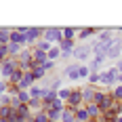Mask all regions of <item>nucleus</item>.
Returning a JSON list of instances; mask_svg holds the SVG:
<instances>
[{"instance_id":"25","label":"nucleus","mask_w":122,"mask_h":122,"mask_svg":"<svg viewBox=\"0 0 122 122\" xmlns=\"http://www.w3.org/2000/svg\"><path fill=\"white\" fill-rule=\"evenodd\" d=\"M88 76H91V70H88V65H80V80H88Z\"/></svg>"},{"instance_id":"5","label":"nucleus","mask_w":122,"mask_h":122,"mask_svg":"<svg viewBox=\"0 0 122 122\" xmlns=\"http://www.w3.org/2000/svg\"><path fill=\"white\" fill-rule=\"evenodd\" d=\"M44 40H49L51 44L55 42H61L63 40V34H61V27H44V34H42Z\"/></svg>"},{"instance_id":"13","label":"nucleus","mask_w":122,"mask_h":122,"mask_svg":"<svg viewBox=\"0 0 122 122\" xmlns=\"http://www.w3.org/2000/svg\"><path fill=\"white\" fill-rule=\"evenodd\" d=\"M32 49H34V51H42V53H49V51L53 49V44H51L49 40H44V38H40V40H38V42L34 44V46H32Z\"/></svg>"},{"instance_id":"9","label":"nucleus","mask_w":122,"mask_h":122,"mask_svg":"<svg viewBox=\"0 0 122 122\" xmlns=\"http://www.w3.org/2000/svg\"><path fill=\"white\" fill-rule=\"evenodd\" d=\"M97 32H101L99 27H78V40L82 42V40H86V38H91L93 34H97Z\"/></svg>"},{"instance_id":"15","label":"nucleus","mask_w":122,"mask_h":122,"mask_svg":"<svg viewBox=\"0 0 122 122\" xmlns=\"http://www.w3.org/2000/svg\"><path fill=\"white\" fill-rule=\"evenodd\" d=\"M61 34H63V40H74L78 36V27H61Z\"/></svg>"},{"instance_id":"23","label":"nucleus","mask_w":122,"mask_h":122,"mask_svg":"<svg viewBox=\"0 0 122 122\" xmlns=\"http://www.w3.org/2000/svg\"><path fill=\"white\" fill-rule=\"evenodd\" d=\"M32 118H34V122H49V116H46V112H38V114H32Z\"/></svg>"},{"instance_id":"7","label":"nucleus","mask_w":122,"mask_h":122,"mask_svg":"<svg viewBox=\"0 0 122 122\" xmlns=\"http://www.w3.org/2000/svg\"><path fill=\"white\" fill-rule=\"evenodd\" d=\"M42 34H44V27H30V30H27V34H25L27 46H34L38 40L42 38Z\"/></svg>"},{"instance_id":"31","label":"nucleus","mask_w":122,"mask_h":122,"mask_svg":"<svg viewBox=\"0 0 122 122\" xmlns=\"http://www.w3.org/2000/svg\"><path fill=\"white\" fill-rule=\"evenodd\" d=\"M0 122H9V120H4V118H0Z\"/></svg>"},{"instance_id":"29","label":"nucleus","mask_w":122,"mask_h":122,"mask_svg":"<svg viewBox=\"0 0 122 122\" xmlns=\"http://www.w3.org/2000/svg\"><path fill=\"white\" fill-rule=\"evenodd\" d=\"M114 67H116V72H118V74H122V59L116 61V65H114Z\"/></svg>"},{"instance_id":"11","label":"nucleus","mask_w":122,"mask_h":122,"mask_svg":"<svg viewBox=\"0 0 122 122\" xmlns=\"http://www.w3.org/2000/svg\"><path fill=\"white\" fill-rule=\"evenodd\" d=\"M32 61H34L36 65L42 67V65L49 61V55H46V53H42V51H32Z\"/></svg>"},{"instance_id":"20","label":"nucleus","mask_w":122,"mask_h":122,"mask_svg":"<svg viewBox=\"0 0 122 122\" xmlns=\"http://www.w3.org/2000/svg\"><path fill=\"white\" fill-rule=\"evenodd\" d=\"M70 95H72V88H59V91H57V99H61V101H65V103H67V99H70Z\"/></svg>"},{"instance_id":"16","label":"nucleus","mask_w":122,"mask_h":122,"mask_svg":"<svg viewBox=\"0 0 122 122\" xmlns=\"http://www.w3.org/2000/svg\"><path fill=\"white\" fill-rule=\"evenodd\" d=\"M13 116H15V110H13L11 105H2V107H0V118H4V120L11 122Z\"/></svg>"},{"instance_id":"1","label":"nucleus","mask_w":122,"mask_h":122,"mask_svg":"<svg viewBox=\"0 0 122 122\" xmlns=\"http://www.w3.org/2000/svg\"><path fill=\"white\" fill-rule=\"evenodd\" d=\"M105 57H107V59H112V61L122 59V38H120V36H116V40H114L110 46H107V51H105Z\"/></svg>"},{"instance_id":"30","label":"nucleus","mask_w":122,"mask_h":122,"mask_svg":"<svg viewBox=\"0 0 122 122\" xmlns=\"http://www.w3.org/2000/svg\"><path fill=\"white\" fill-rule=\"evenodd\" d=\"M114 122H122V114H120V116H116V120H114Z\"/></svg>"},{"instance_id":"8","label":"nucleus","mask_w":122,"mask_h":122,"mask_svg":"<svg viewBox=\"0 0 122 122\" xmlns=\"http://www.w3.org/2000/svg\"><path fill=\"white\" fill-rule=\"evenodd\" d=\"M97 86H91L86 84L82 86V99H84V105H88V103H95V95H97Z\"/></svg>"},{"instance_id":"27","label":"nucleus","mask_w":122,"mask_h":122,"mask_svg":"<svg viewBox=\"0 0 122 122\" xmlns=\"http://www.w3.org/2000/svg\"><path fill=\"white\" fill-rule=\"evenodd\" d=\"M101 74V72H99ZM99 74H91V76H88V84L91 86H97L99 84Z\"/></svg>"},{"instance_id":"17","label":"nucleus","mask_w":122,"mask_h":122,"mask_svg":"<svg viewBox=\"0 0 122 122\" xmlns=\"http://www.w3.org/2000/svg\"><path fill=\"white\" fill-rule=\"evenodd\" d=\"M76 122H91L86 107H80V110H76Z\"/></svg>"},{"instance_id":"18","label":"nucleus","mask_w":122,"mask_h":122,"mask_svg":"<svg viewBox=\"0 0 122 122\" xmlns=\"http://www.w3.org/2000/svg\"><path fill=\"white\" fill-rule=\"evenodd\" d=\"M27 93H30V99H42V93H44V88H40V86H32Z\"/></svg>"},{"instance_id":"12","label":"nucleus","mask_w":122,"mask_h":122,"mask_svg":"<svg viewBox=\"0 0 122 122\" xmlns=\"http://www.w3.org/2000/svg\"><path fill=\"white\" fill-rule=\"evenodd\" d=\"M84 107H86V112H88V118H91V120H99V118H101V110H99L97 103H88Z\"/></svg>"},{"instance_id":"24","label":"nucleus","mask_w":122,"mask_h":122,"mask_svg":"<svg viewBox=\"0 0 122 122\" xmlns=\"http://www.w3.org/2000/svg\"><path fill=\"white\" fill-rule=\"evenodd\" d=\"M17 99H19V103H30V93L27 91H19L17 93Z\"/></svg>"},{"instance_id":"21","label":"nucleus","mask_w":122,"mask_h":122,"mask_svg":"<svg viewBox=\"0 0 122 122\" xmlns=\"http://www.w3.org/2000/svg\"><path fill=\"white\" fill-rule=\"evenodd\" d=\"M110 93L116 101H122V84H116L114 88H110Z\"/></svg>"},{"instance_id":"28","label":"nucleus","mask_w":122,"mask_h":122,"mask_svg":"<svg viewBox=\"0 0 122 122\" xmlns=\"http://www.w3.org/2000/svg\"><path fill=\"white\" fill-rule=\"evenodd\" d=\"M42 67H44V72H51V70L55 67V61H46V63H44Z\"/></svg>"},{"instance_id":"2","label":"nucleus","mask_w":122,"mask_h":122,"mask_svg":"<svg viewBox=\"0 0 122 122\" xmlns=\"http://www.w3.org/2000/svg\"><path fill=\"white\" fill-rule=\"evenodd\" d=\"M19 67V63L17 59H13V57H6V59L2 61V65H0V74H2V80H6L9 82V78L13 76V72Z\"/></svg>"},{"instance_id":"6","label":"nucleus","mask_w":122,"mask_h":122,"mask_svg":"<svg viewBox=\"0 0 122 122\" xmlns=\"http://www.w3.org/2000/svg\"><path fill=\"white\" fill-rule=\"evenodd\" d=\"M93 55V46L91 44H80V46H76L74 49V59H78V61H86L88 57Z\"/></svg>"},{"instance_id":"26","label":"nucleus","mask_w":122,"mask_h":122,"mask_svg":"<svg viewBox=\"0 0 122 122\" xmlns=\"http://www.w3.org/2000/svg\"><path fill=\"white\" fill-rule=\"evenodd\" d=\"M51 91H55V93H57V91H59L61 88V80L59 78H53V80H51V86H49Z\"/></svg>"},{"instance_id":"19","label":"nucleus","mask_w":122,"mask_h":122,"mask_svg":"<svg viewBox=\"0 0 122 122\" xmlns=\"http://www.w3.org/2000/svg\"><path fill=\"white\" fill-rule=\"evenodd\" d=\"M46 55H49V61H57V59H61V49L59 46H53Z\"/></svg>"},{"instance_id":"4","label":"nucleus","mask_w":122,"mask_h":122,"mask_svg":"<svg viewBox=\"0 0 122 122\" xmlns=\"http://www.w3.org/2000/svg\"><path fill=\"white\" fill-rule=\"evenodd\" d=\"M116 67H110V70H107V72H101L99 74V82H101V84L103 86H110V88H114V86H116Z\"/></svg>"},{"instance_id":"10","label":"nucleus","mask_w":122,"mask_h":122,"mask_svg":"<svg viewBox=\"0 0 122 122\" xmlns=\"http://www.w3.org/2000/svg\"><path fill=\"white\" fill-rule=\"evenodd\" d=\"M65 76H67L70 80H80V65H78V63L67 65V67H65Z\"/></svg>"},{"instance_id":"14","label":"nucleus","mask_w":122,"mask_h":122,"mask_svg":"<svg viewBox=\"0 0 122 122\" xmlns=\"http://www.w3.org/2000/svg\"><path fill=\"white\" fill-rule=\"evenodd\" d=\"M74 120H76V112L70 110V107L65 105V110L61 112V120L59 122H74Z\"/></svg>"},{"instance_id":"3","label":"nucleus","mask_w":122,"mask_h":122,"mask_svg":"<svg viewBox=\"0 0 122 122\" xmlns=\"http://www.w3.org/2000/svg\"><path fill=\"white\" fill-rule=\"evenodd\" d=\"M70 110H80V107H84V99H82V88H72V95L67 99V103H65Z\"/></svg>"},{"instance_id":"22","label":"nucleus","mask_w":122,"mask_h":122,"mask_svg":"<svg viewBox=\"0 0 122 122\" xmlns=\"http://www.w3.org/2000/svg\"><path fill=\"white\" fill-rule=\"evenodd\" d=\"M44 76H46L44 67H34V70H32V78H34V80H42Z\"/></svg>"}]
</instances>
